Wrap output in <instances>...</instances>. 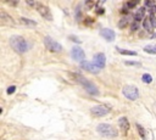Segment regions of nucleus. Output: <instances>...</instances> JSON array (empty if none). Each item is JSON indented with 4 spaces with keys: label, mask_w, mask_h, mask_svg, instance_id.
<instances>
[{
    "label": "nucleus",
    "mask_w": 156,
    "mask_h": 140,
    "mask_svg": "<svg viewBox=\"0 0 156 140\" xmlns=\"http://www.w3.org/2000/svg\"><path fill=\"white\" fill-rule=\"evenodd\" d=\"M0 23H2V25H10V26L15 25L14 20L11 19V16H9L4 10L0 11Z\"/></svg>",
    "instance_id": "obj_12"
},
{
    "label": "nucleus",
    "mask_w": 156,
    "mask_h": 140,
    "mask_svg": "<svg viewBox=\"0 0 156 140\" xmlns=\"http://www.w3.org/2000/svg\"><path fill=\"white\" fill-rule=\"evenodd\" d=\"M118 126L123 133H127V130L129 129V122H128L127 117H121L118 119Z\"/></svg>",
    "instance_id": "obj_13"
},
{
    "label": "nucleus",
    "mask_w": 156,
    "mask_h": 140,
    "mask_svg": "<svg viewBox=\"0 0 156 140\" xmlns=\"http://www.w3.org/2000/svg\"><path fill=\"white\" fill-rule=\"evenodd\" d=\"M110 111H111V107L109 105H96V106L92 107L90 113L94 117H103V116H106L107 113H110Z\"/></svg>",
    "instance_id": "obj_5"
},
{
    "label": "nucleus",
    "mask_w": 156,
    "mask_h": 140,
    "mask_svg": "<svg viewBox=\"0 0 156 140\" xmlns=\"http://www.w3.org/2000/svg\"><path fill=\"white\" fill-rule=\"evenodd\" d=\"M20 22L25 26H29V27H35L37 26V22L33 21V20H29V19H26V17H21L20 19Z\"/></svg>",
    "instance_id": "obj_15"
},
{
    "label": "nucleus",
    "mask_w": 156,
    "mask_h": 140,
    "mask_svg": "<svg viewBox=\"0 0 156 140\" xmlns=\"http://www.w3.org/2000/svg\"><path fill=\"white\" fill-rule=\"evenodd\" d=\"M130 29H132L133 32L138 31V29H139V22H135V21H134V22L132 23V26H130Z\"/></svg>",
    "instance_id": "obj_22"
},
{
    "label": "nucleus",
    "mask_w": 156,
    "mask_h": 140,
    "mask_svg": "<svg viewBox=\"0 0 156 140\" xmlns=\"http://www.w3.org/2000/svg\"><path fill=\"white\" fill-rule=\"evenodd\" d=\"M122 94L124 95V98H127L128 100H132V101L139 98V90L134 85H126L122 89Z\"/></svg>",
    "instance_id": "obj_4"
},
{
    "label": "nucleus",
    "mask_w": 156,
    "mask_h": 140,
    "mask_svg": "<svg viewBox=\"0 0 156 140\" xmlns=\"http://www.w3.org/2000/svg\"><path fill=\"white\" fill-rule=\"evenodd\" d=\"M100 34H101V37H103L105 40H107V42H113L115 38H116L115 32H113L112 29H110V28H103V29L100 31Z\"/></svg>",
    "instance_id": "obj_10"
},
{
    "label": "nucleus",
    "mask_w": 156,
    "mask_h": 140,
    "mask_svg": "<svg viewBox=\"0 0 156 140\" xmlns=\"http://www.w3.org/2000/svg\"><path fill=\"white\" fill-rule=\"evenodd\" d=\"M71 76L74 78L76 82H78L81 85H83V88L92 95H98L99 94V90H98V88L95 86V84H93L92 82H89L88 79H86L82 74H78V73H71Z\"/></svg>",
    "instance_id": "obj_2"
},
{
    "label": "nucleus",
    "mask_w": 156,
    "mask_h": 140,
    "mask_svg": "<svg viewBox=\"0 0 156 140\" xmlns=\"http://www.w3.org/2000/svg\"><path fill=\"white\" fill-rule=\"evenodd\" d=\"M71 57L74 60V61H77V62H81V63H83L86 60V52L83 51V49L82 48H80V46H74V48H72V50H71Z\"/></svg>",
    "instance_id": "obj_7"
},
{
    "label": "nucleus",
    "mask_w": 156,
    "mask_h": 140,
    "mask_svg": "<svg viewBox=\"0 0 156 140\" xmlns=\"http://www.w3.org/2000/svg\"><path fill=\"white\" fill-rule=\"evenodd\" d=\"M93 62L101 69V68H104L105 65H106V57H105V55L103 54V52H100V54H96V55L94 56V61H93Z\"/></svg>",
    "instance_id": "obj_11"
},
{
    "label": "nucleus",
    "mask_w": 156,
    "mask_h": 140,
    "mask_svg": "<svg viewBox=\"0 0 156 140\" xmlns=\"http://www.w3.org/2000/svg\"><path fill=\"white\" fill-rule=\"evenodd\" d=\"M127 25H128V20L126 19V17H123V19H121V20H120V22H118V27H120L121 29L126 28V27H127Z\"/></svg>",
    "instance_id": "obj_18"
},
{
    "label": "nucleus",
    "mask_w": 156,
    "mask_h": 140,
    "mask_svg": "<svg viewBox=\"0 0 156 140\" xmlns=\"http://www.w3.org/2000/svg\"><path fill=\"white\" fill-rule=\"evenodd\" d=\"M118 51L121 52L122 55H129V56H135V55H136V52H135V51H129V50H121V49H118Z\"/></svg>",
    "instance_id": "obj_19"
},
{
    "label": "nucleus",
    "mask_w": 156,
    "mask_h": 140,
    "mask_svg": "<svg viewBox=\"0 0 156 140\" xmlns=\"http://www.w3.org/2000/svg\"><path fill=\"white\" fill-rule=\"evenodd\" d=\"M70 38H71V39H72L73 42H77V43H81V40H80V39H78V38H76V37H73V36H71Z\"/></svg>",
    "instance_id": "obj_26"
},
{
    "label": "nucleus",
    "mask_w": 156,
    "mask_h": 140,
    "mask_svg": "<svg viewBox=\"0 0 156 140\" xmlns=\"http://www.w3.org/2000/svg\"><path fill=\"white\" fill-rule=\"evenodd\" d=\"M124 63H126L127 66H138V67H139V66H142V65H140V62H130V61H126Z\"/></svg>",
    "instance_id": "obj_23"
},
{
    "label": "nucleus",
    "mask_w": 156,
    "mask_h": 140,
    "mask_svg": "<svg viewBox=\"0 0 156 140\" xmlns=\"http://www.w3.org/2000/svg\"><path fill=\"white\" fill-rule=\"evenodd\" d=\"M96 132L104 138H115V136H117V130L112 126H110L107 123H100L96 127Z\"/></svg>",
    "instance_id": "obj_3"
},
{
    "label": "nucleus",
    "mask_w": 156,
    "mask_h": 140,
    "mask_svg": "<svg viewBox=\"0 0 156 140\" xmlns=\"http://www.w3.org/2000/svg\"><path fill=\"white\" fill-rule=\"evenodd\" d=\"M136 4H138V0H136V1H133V3H126V6L127 7H134Z\"/></svg>",
    "instance_id": "obj_25"
},
{
    "label": "nucleus",
    "mask_w": 156,
    "mask_h": 140,
    "mask_svg": "<svg viewBox=\"0 0 156 140\" xmlns=\"http://www.w3.org/2000/svg\"><path fill=\"white\" fill-rule=\"evenodd\" d=\"M144 51L148 52V54H152V55H155V54H156V44L146 45V46L144 48Z\"/></svg>",
    "instance_id": "obj_16"
},
{
    "label": "nucleus",
    "mask_w": 156,
    "mask_h": 140,
    "mask_svg": "<svg viewBox=\"0 0 156 140\" xmlns=\"http://www.w3.org/2000/svg\"><path fill=\"white\" fill-rule=\"evenodd\" d=\"M37 10H38V12L40 13L45 20L52 21V15H51V11H50V9L48 6H45L43 4H37Z\"/></svg>",
    "instance_id": "obj_8"
},
{
    "label": "nucleus",
    "mask_w": 156,
    "mask_h": 140,
    "mask_svg": "<svg viewBox=\"0 0 156 140\" xmlns=\"http://www.w3.org/2000/svg\"><path fill=\"white\" fill-rule=\"evenodd\" d=\"M15 90H16V86H15V85H11V86H9V88H8V94H14Z\"/></svg>",
    "instance_id": "obj_24"
},
{
    "label": "nucleus",
    "mask_w": 156,
    "mask_h": 140,
    "mask_svg": "<svg viewBox=\"0 0 156 140\" xmlns=\"http://www.w3.org/2000/svg\"><path fill=\"white\" fill-rule=\"evenodd\" d=\"M44 45H45V48L49 50V51H51V52H60L61 50H62V46H61V44H58L57 42H55L52 38H50V37H45V39H44Z\"/></svg>",
    "instance_id": "obj_6"
},
{
    "label": "nucleus",
    "mask_w": 156,
    "mask_h": 140,
    "mask_svg": "<svg viewBox=\"0 0 156 140\" xmlns=\"http://www.w3.org/2000/svg\"><path fill=\"white\" fill-rule=\"evenodd\" d=\"M144 16H145V9H144V7H139L138 10L135 11L134 21H135V22H139V21H142V20H145Z\"/></svg>",
    "instance_id": "obj_14"
},
{
    "label": "nucleus",
    "mask_w": 156,
    "mask_h": 140,
    "mask_svg": "<svg viewBox=\"0 0 156 140\" xmlns=\"http://www.w3.org/2000/svg\"><path fill=\"white\" fill-rule=\"evenodd\" d=\"M143 82H144V83H146V84H149V83H151V82H152V77H151L149 73H145V74L143 76Z\"/></svg>",
    "instance_id": "obj_21"
},
{
    "label": "nucleus",
    "mask_w": 156,
    "mask_h": 140,
    "mask_svg": "<svg viewBox=\"0 0 156 140\" xmlns=\"http://www.w3.org/2000/svg\"><path fill=\"white\" fill-rule=\"evenodd\" d=\"M81 67H82L83 69H86V71L93 73V74L99 73V71H100V68L98 67L94 62H89V61H84L83 63H81Z\"/></svg>",
    "instance_id": "obj_9"
},
{
    "label": "nucleus",
    "mask_w": 156,
    "mask_h": 140,
    "mask_svg": "<svg viewBox=\"0 0 156 140\" xmlns=\"http://www.w3.org/2000/svg\"><path fill=\"white\" fill-rule=\"evenodd\" d=\"M10 46L17 54H25L28 50V44H27L26 39L20 36H12L10 38Z\"/></svg>",
    "instance_id": "obj_1"
},
{
    "label": "nucleus",
    "mask_w": 156,
    "mask_h": 140,
    "mask_svg": "<svg viewBox=\"0 0 156 140\" xmlns=\"http://www.w3.org/2000/svg\"><path fill=\"white\" fill-rule=\"evenodd\" d=\"M143 26H144V28L148 31V32H151L152 31V25H151V21H150V19H145L144 20V22H143Z\"/></svg>",
    "instance_id": "obj_17"
},
{
    "label": "nucleus",
    "mask_w": 156,
    "mask_h": 140,
    "mask_svg": "<svg viewBox=\"0 0 156 140\" xmlns=\"http://www.w3.org/2000/svg\"><path fill=\"white\" fill-rule=\"evenodd\" d=\"M136 129H138V132H139V135L142 136V139H145L146 134H145V130H144V128H143L140 124H136Z\"/></svg>",
    "instance_id": "obj_20"
}]
</instances>
